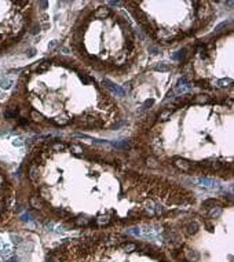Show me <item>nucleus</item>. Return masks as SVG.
<instances>
[{"label":"nucleus","instance_id":"f03ea898","mask_svg":"<svg viewBox=\"0 0 234 262\" xmlns=\"http://www.w3.org/2000/svg\"><path fill=\"white\" fill-rule=\"evenodd\" d=\"M12 200H14V194H12L10 182L4 175L0 174V222L3 221L6 213L11 208Z\"/></svg>","mask_w":234,"mask_h":262},{"label":"nucleus","instance_id":"f257e3e1","mask_svg":"<svg viewBox=\"0 0 234 262\" xmlns=\"http://www.w3.org/2000/svg\"><path fill=\"white\" fill-rule=\"evenodd\" d=\"M30 3H0V49L14 43L28 25Z\"/></svg>","mask_w":234,"mask_h":262}]
</instances>
